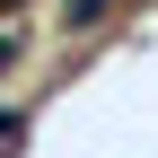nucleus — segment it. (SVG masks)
I'll return each mask as SVG.
<instances>
[{
  "mask_svg": "<svg viewBox=\"0 0 158 158\" xmlns=\"http://www.w3.org/2000/svg\"><path fill=\"white\" fill-rule=\"evenodd\" d=\"M18 62V27H0V70H9Z\"/></svg>",
  "mask_w": 158,
  "mask_h": 158,
  "instance_id": "7ed1b4c3",
  "label": "nucleus"
},
{
  "mask_svg": "<svg viewBox=\"0 0 158 158\" xmlns=\"http://www.w3.org/2000/svg\"><path fill=\"white\" fill-rule=\"evenodd\" d=\"M0 9H18V0H0Z\"/></svg>",
  "mask_w": 158,
  "mask_h": 158,
  "instance_id": "20e7f679",
  "label": "nucleus"
},
{
  "mask_svg": "<svg viewBox=\"0 0 158 158\" xmlns=\"http://www.w3.org/2000/svg\"><path fill=\"white\" fill-rule=\"evenodd\" d=\"M106 9H114V0H62V18H70L79 35H88V27H97V18H106Z\"/></svg>",
  "mask_w": 158,
  "mask_h": 158,
  "instance_id": "f257e3e1",
  "label": "nucleus"
},
{
  "mask_svg": "<svg viewBox=\"0 0 158 158\" xmlns=\"http://www.w3.org/2000/svg\"><path fill=\"white\" fill-rule=\"evenodd\" d=\"M18 141H27V114L9 106V114H0V149H18Z\"/></svg>",
  "mask_w": 158,
  "mask_h": 158,
  "instance_id": "f03ea898",
  "label": "nucleus"
}]
</instances>
